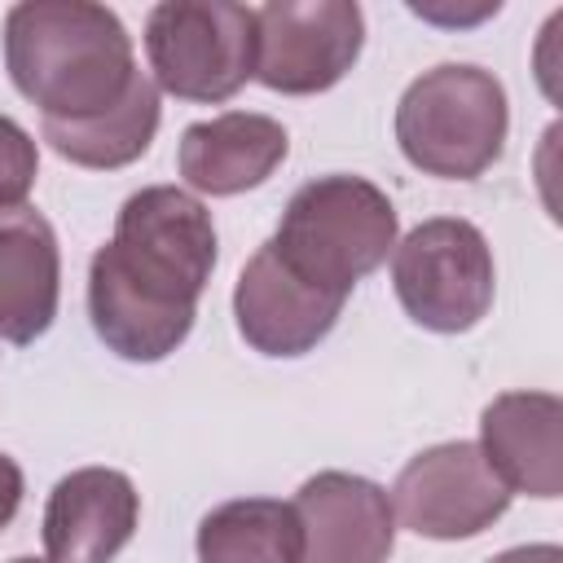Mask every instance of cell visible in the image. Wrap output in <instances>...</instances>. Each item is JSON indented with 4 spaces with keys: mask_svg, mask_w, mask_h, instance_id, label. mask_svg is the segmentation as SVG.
Masks as SVG:
<instances>
[{
    "mask_svg": "<svg viewBox=\"0 0 563 563\" xmlns=\"http://www.w3.org/2000/svg\"><path fill=\"white\" fill-rule=\"evenodd\" d=\"M198 563H299V519L290 501L238 497L202 515Z\"/></svg>",
    "mask_w": 563,
    "mask_h": 563,
    "instance_id": "2e32d148",
    "label": "cell"
},
{
    "mask_svg": "<svg viewBox=\"0 0 563 563\" xmlns=\"http://www.w3.org/2000/svg\"><path fill=\"white\" fill-rule=\"evenodd\" d=\"M391 286L422 330L462 334L493 308V251L471 220H422L391 255Z\"/></svg>",
    "mask_w": 563,
    "mask_h": 563,
    "instance_id": "8992f818",
    "label": "cell"
},
{
    "mask_svg": "<svg viewBox=\"0 0 563 563\" xmlns=\"http://www.w3.org/2000/svg\"><path fill=\"white\" fill-rule=\"evenodd\" d=\"M506 88L466 62L418 75L396 106L400 154L440 180L484 176L506 145Z\"/></svg>",
    "mask_w": 563,
    "mask_h": 563,
    "instance_id": "277c9868",
    "label": "cell"
},
{
    "mask_svg": "<svg viewBox=\"0 0 563 563\" xmlns=\"http://www.w3.org/2000/svg\"><path fill=\"white\" fill-rule=\"evenodd\" d=\"M4 66L44 119L110 110L136 79L132 35L92 0H22L4 18Z\"/></svg>",
    "mask_w": 563,
    "mask_h": 563,
    "instance_id": "7a4b0ae2",
    "label": "cell"
},
{
    "mask_svg": "<svg viewBox=\"0 0 563 563\" xmlns=\"http://www.w3.org/2000/svg\"><path fill=\"white\" fill-rule=\"evenodd\" d=\"M268 246L303 282L347 299L396 246V207L365 176H317L295 189Z\"/></svg>",
    "mask_w": 563,
    "mask_h": 563,
    "instance_id": "3957f363",
    "label": "cell"
},
{
    "mask_svg": "<svg viewBox=\"0 0 563 563\" xmlns=\"http://www.w3.org/2000/svg\"><path fill=\"white\" fill-rule=\"evenodd\" d=\"M141 497L114 466H84L57 479L44 510V545L53 563H110L136 532Z\"/></svg>",
    "mask_w": 563,
    "mask_h": 563,
    "instance_id": "8fae6325",
    "label": "cell"
},
{
    "mask_svg": "<svg viewBox=\"0 0 563 563\" xmlns=\"http://www.w3.org/2000/svg\"><path fill=\"white\" fill-rule=\"evenodd\" d=\"M563 405L554 391H501L479 418V453L510 493L559 497Z\"/></svg>",
    "mask_w": 563,
    "mask_h": 563,
    "instance_id": "7c38bea8",
    "label": "cell"
},
{
    "mask_svg": "<svg viewBox=\"0 0 563 563\" xmlns=\"http://www.w3.org/2000/svg\"><path fill=\"white\" fill-rule=\"evenodd\" d=\"M9 563H48V559H9Z\"/></svg>",
    "mask_w": 563,
    "mask_h": 563,
    "instance_id": "ffe728a7",
    "label": "cell"
},
{
    "mask_svg": "<svg viewBox=\"0 0 563 563\" xmlns=\"http://www.w3.org/2000/svg\"><path fill=\"white\" fill-rule=\"evenodd\" d=\"M40 172V154L26 128H18L9 114H0V207H18Z\"/></svg>",
    "mask_w": 563,
    "mask_h": 563,
    "instance_id": "e0dca14e",
    "label": "cell"
},
{
    "mask_svg": "<svg viewBox=\"0 0 563 563\" xmlns=\"http://www.w3.org/2000/svg\"><path fill=\"white\" fill-rule=\"evenodd\" d=\"M365 18L352 0H273L255 9V79L286 97L334 88L361 57Z\"/></svg>",
    "mask_w": 563,
    "mask_h": 563,
    "instance_id": "52a82bcc",
    "label": "cell"
},
{
    "mask_svg": "<svg viewBox=\"0 0 563 563\" xmlns=\"http://www.w3.org/2000/svg\"><path fill=\"white\" fill-rule=\"evenodd\" d=\"M290 136L277 119L229 110L202 123H189L180 136V176L211 198H229L264 185L286 158Z\"/></svg>",
    "mask_w": 563,
    "mask_h": 563,
    "instance_id": "5bb4252c",
    "label": "cell"
},
{
    "mask_svg": "<svg viewBox=\"0 0 563 563\" xmlns=\"http://www.w3.org/2000/svg\"><path fill=\"white\" fill-rule=\"evenodd\" d=\"M387 501L409 532L431 541H462L506 515L510 488L493 475L479 444L449 440L409 457Z\"/></svg>",
    "mask_w": 563,
    "mask_h": 563,
    "instance_id": "ba28073f",
    "label": "cell"
},
{
    "mask_svg": "<svg viewBox=\"0 0 563 563\" xmlns=\"http://www.w3.org/2000/svg\"><path fill=\"white\" fill-rule=\"evenodd\" d=\"M488 563H563V550L559 545H515Z\"/></svg>",
    "mask_w": 563,
    "mask_h": 563,
    "instance_id": "d6986e66",
    "label": "cell"
},
{
    "mask_svg": "<svg viewBox=\"0 0 563 563\" xmlns=\"http://www.w3.org/2000/svg\"><path fill=\"white\" fill-rule=\"evenodd\" d=\"M145 53L154 88L185 101H229L255 79V9L229 0H167L150 9Z\"/></svg>",
    "mask_w": 563,
    "mask_h": 563,
    "instance_id": "5b68a950",
    "label": "cell"
},
{
    "mask_svg": "<svg viewBox=\"0 0 563 563\" xmlns=\"http://www.w3.org/2000/svg\"><path fill=\"white\" fill-rule=\"evenodd\" d=\"M18 506H22V471L9 453H0V528L13 523Z\"/></svg>",
    "mask_w": 563,
    "mask_h": 563,
    "instance_id": "ac0fdd59",
    "label": "cell"
},
{
    "mask_svg": "<svg viewBox=\"0 0 563 563\" xmlns=\"http://www.w3.org/2000/svg\"><path fill=\"white\" fill-rule=\"evenodd\" d=\"M299 563H387L396 515L374 479L321 471L295 493Z\"/></svg>",
    "mask_w": 563,
    "mask_h": 563,
    "instance_id": "30bf717a",
    "label": "cell"
},
{
    "mask_svg": "<svg viewBox=\"0 0 563 563\" xmlns=\"http://www.w3.org/2000/svg\"><path fill=\"white\" fill-rule=\"evenodd\" d=\"M62 255L53 224L18 202L0 207V339L31 343L57 317Z\"/></svg>",
    "mask_w": 563,
    "mask_h": 563,
    "instance_id": "4fadbf2b",
    "label": "cell"
},
{
    "mask_svg": "<svg viewBox=\"0 0 563 563\" xmlns=\"http://www.w3.org/2000/svg\"><path fill=\"white\" fill-rule=\"evenodd\" d=\"M216 268L211 211L176 189L150 185L119 207L114 238L88 268V317L123 361H163L194 330L198 295Z\"/></svg>",
    "mask_w": 563,
    "mask_h": 563,
    "instance_id": "6da1fadb",
    "label": "cell"
},
{
    "mask_svg": "<svg viewBox=\"0 0 563 563\" xmlns=\"http://www.w3.org/2000/svg\"><path fill=\"white\" fill-rule=\"evenodd\" d=\"M343 299L303 282L268 242L246 260L233 286L238 334L264 356H303L339 321Z\"/></svg>",
    "mask_w": 563,
    "mask_h": 563,
    "instance_id": "9c48e42d",
    "label": "cell"
},
{
    "mask_svg": "<svg viewBox=\"0 0 563 563\" xmlns=\"http://www.w3.org/2000/svg\"><path fill=\"white\" fill-rule=\"evenodd\" d=\"M154 132H158V88L141 70L110 110L88 119H44V141L62 158L79 167H101V172L128 167L132 158H141Z\"/></svg>",
    "mask_w": 563,
    "mask_h": 563,
    "instance_id": "9a60e30c",
    "label": "cell"
}]
</instances>
